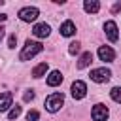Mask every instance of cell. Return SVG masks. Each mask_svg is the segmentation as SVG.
<instances>
[{
    "instance_id": "obj_1",
    "label": "cell",
    "mask_w": 121,
    "mask_h": 121,
    "mask_svg": "<svg viewBox=\"0 0 121 121\" xmlns=\"http://www.w3.org/2000/svg\"><path fill=\"white\" fill-rule=\"evenodd\" d=\"M42 51H43V45H42L40 42H30V40H26V43H25L19 59H21V60H30L32 57H36V55L42 53Z\"/></svg>"
},
{
    "instance_id": "obj_2",
    "label": "cell",
    "mask_w": 121,
    "mask_h": 121,
    "mask_svg": "<svg viewBox=\"0 0 121 121\" xmlns=\"http://www.w3.org/2000/svg\"><path fill=\"white\" fill-rule=\"evenodd\" d=\"M62 104H64L62 93H53V95H49V96L45 98V108H47V112H59Z\"/></svg>"
},
{
    "instance_id": "obj_3",
    "label": "cell",
    "mask_w": 121,
    "mask_h": 121,
    "mask_svg": "<svg viewBox=\"0 0 121 121\" xmlns=\"http://www.w3.org/2000/svg\"><path fill=\"white\" fill-rule=\"evenodd\" d=\"M89 76H91V79L96 81V83H106V81L112 78V72H110L108 68H96V70H93Z\"/></svg>"
},
{
    "instance_id": "obj_4",
    "label": "cell",
    "mask_w": 121,
    "mask_h": 121,
    "mask_svg": "<svg viewBox=\"0 0 121 121\" xmlns=\"http://www.w3.org/2000/svg\"><path fill=\"white\" fill-rule=\"evenodd\" d=\"M40 15V11L36 9V8H23L21 11H19V19L21 21H25V23H30V21H36V17Z\"/></svg>"
},
{
    "instance_id": "obj_5",
    "label": "cell",
    "mask_w": 121,
    "mask_h": 121,
    "mask_svg": "<svg viewBox=\"0 0 121 121\" xmlns=\"http://www.w3.org/2000/svg\"><path fill=\"white\" fill-rule=\"evenodd\" d=\"M87 95V85H85V81H74L72 83V96L76 98V100H79V98H83Z\"/></svg>"
},
{
    "instance_id": "obj_6",
    "label": "cell",
    "mask_w": 121,
    "mask_h": 121,
    "mask_svg": "<svg viewBox=\"0 0 121 121\" xmlns=\"http://www.w3.org/2000/svg\"><path fill=\"white\" fill-rule=\"evenodd\" d=\"M104 32H106V36H108L110 42H117L119 34H117V25L113 21H106L104 23Z\"/></svg>"
},
{
    "instance_id": "obj_7",
    "label": "cell",
    "mask_w": 121,
    "mask_h": 121,
    "mask_svg": "<svg viewBox=\"0 0 121 121\" xmlns=\"http://www.w3.org/2000/svg\"><path fill=\"white\" fill-rule=\"evenodd\" d=\"M91 115H93V121H106V117H108V108L102 106V104H96V106L91 110Z\"/></svg>"
},
{
    "instance_id": "obj_8",
    "label": "cell",
    "mask_w": 121,
    "mask_h": 121,
    "mask_svg": "<svg viewBox=\"0 0 121 121\" xmlns=\"http://www.w3.org/2000/svg\"><path fill=\"white\" fill-rule=\"evenodd\" d=\"M98 57H100V60H104V62H112V60L115 59V51H113L112 47H108V45H100V47H98Z\"/></svg>"
},
{
    "instance_id": "obj_9",
    "label": "cell",
    "mask_w": 121,
    "mask_h": 121,
    "mask_svg": "<svg viewBox=\"0 0 121 121\" xmlns=\"http://www.w3.org/2000/svg\"><path fill=\"white\" fill-rule=\"evenodd\" d=\"M32 32H34V36H38V38H47L49 32H51V28H49V25H45V23H38V25H34Z\"/></svg>"
},
{
    "instance_id": "obj_10",
    "label": "cell",
    "mask_w": 121,
    "mask_h": 121,
    "mask_svg": "<svg viewBox=\"0 0 121 121\" xmlns=\"http://www.w3.org/2000/svg\"><path fill=\"white\" fill-rule=\"evenodd\" d=\"M62 83V74L59 72V70H53L49 76H47V85L49 87H57V85H60Z\"/></svg>"
},
{
    "instance_id": "obj_11",
    "label": "cell",
    "mask_w": 121,
    "mask_h": 121,
    "mask_svg": "<svg viewBox=\"0 0 121 121\" xmlns=\"http://www.w3.org/2000/svg\"><path fill=\"white\" fill-rule=\"evenodd\" d=\"M59 32H60L62 36H72V34H76V25H74L72 21H64V23L60 25V28H59Z\"/></svg>"
},
{
    "instance_id": "obj_12",
    "label": "cell",
    "mask_w": 121,
    "mask_h": 121,
    "mask_svg": "<svg viewBox=\"0 0 121 121\" xmlns=\"http://www.w3.org/2000/svg\"><path fill=\"white\" fill-rule=\"evenodd\" d=\"M11 100H13L11 93H0V112H6L11 106Z\"/></svg>"
},
{
    "instance_id": "obj_13",
    "label": "cell",
    "mask_w": 121,
    "mask_h": 121,
    "mask_svg": "<svg viewBox=\"0 0 121 121\" xmlns=\"http://www.w3.org/2000/svg\"><path fill=\"white\" fill-rule=\"evenodd\" d=\"M91 62H93V53H91V51H85V53L79 57V60H78V68H79V70H81V68H87Z\"/></svg>"
},
{
    "instance_id": "obj_14",
    "label": "cell",
    "mask_w": 121,
    "mask_h": 121,
    "mask_svg": "<svg viewBox=\"0 0 121 121\" xmlns=\"http://www.w3.org/2000/svg\"><path fill=\"white\" fill-rule=\"evenodd\" d=\"M83 9L87 13H96L100 9V2H96V0H85L83 2Z\"/></svg>"
},
{
    "instance_id": "obj_15",
    "label": "cell",
    "mask_w": 121,
    "mask_h": 121,
    "mask_svg": "<svg viewBox=\"0 0 121 121\" xmlns=\"http://www.w3.org/2000/svg\"><path fill=\"white\" fill-rule=\"evenodd\" d=\"M47 68H49V66H47V62H40V64L32 70V78H36V79H38V78H42V76L47 72Z\"/></svg>"
},
{
    "instance_id": "obj_16",
    "label": "cell",
    "mask_w": 121,
    "mask_h": 121,
    "mask_svg": "<svg viewBox=\"0 0 121 121\" xmlns=\"http://www.w3.org/2000/svg\"><path fill=\"white\" fill-rule=\"evenodd\" d=\"M19 115H21V106H17V104H15V106L9 110V113H8V119H9V121H13V119H17Z\"/></svg>"
},
{
    "instance_id": "obj_17",
    "label": "cell",
    "mask_w": 121,
    "mask_h": 121,
    "mask_svg": "<svg viewBox=\"0 0 121 121\" xmlns=\"http://www.w3.org/2000/svg\"><path fill=\"white\" fill-rule=\"evenodd\" d=\"M110 96H112L115 102H119V104H121V87H113V89L110 91Z\"/></svg>"
},
{
    "instance_id": "obj_18",
    "label": "cell",
    "mask_w": 121,
    "mask_h": 121,
    "mask_svg": "<svg viewBox=\"0 0 121 121\" xmlns=\"http://www.w3.org/2000/svg\"><path fill=\"white\" fill-rule=\"evenodd\" d=\"M79 49H81V43L79 42H72L70 47H68V53L70 55H76V53H79Z\"/></svg>"
},
{
    "instance_id": "obj_19",
    "label": "cell",
    "mask_w": 121,
    "mask_h": 121,
    "mask_svg": "<svg viewBox=\"0 0 121 121\" xmlns=\"http://www.w3.org/2000/svg\"><path fill=\"white\" fill-rule=\"evenodd\" d=\"M38 117H40V113H38L36 110H30V112L26 113V121H38Z\"/></svg>"
},
{
    "instance_id": "obj_20",
    "label": "cell",
    "mask_w": 121,
    "mask_h": 121,
    "mask_svg": "<svg viewBox=\"0 0 121 121\" xmlns=\"http://www.w3.org/2000/svg\"><path fill=\"white\" fill-rule=\"evenodd\" d=\"M15 43H17V36H15V34H11V36H9V40H8V47H9V49H13V47H15Z\"/></svg>"
},
{
    "instance_id": "obj_21",
    "label": "cell",
    "mask_w": 121,
    "mask_h": 121,
    "mask_svg": "<svg viewBox=\"0 0 121 121\" xmlns=\"http://www.w3.org/2000/svg\"><path fill=\"white\" fill-rule=\"evenodd\" d=\"M23 98H25V102H30V100H32V98H34V91H32V89H30V91H26V93H25V96H23Z\"/></svg>"
},
{
    "instance_id": "obj_22",
    "label": "cell",
    "mask_w": 121,
    "mask_h": 121,
    "mask_svg": "<svg viewBox=\"0 0 121 121\" xmlns=\"http://www.w3.org/2000/svg\"><path fill=\"white\" fill-rule=\"evenodd\" d=\"M117 11H121V2H117V4L112 8V13H117Z\"/></svg>"
},
{
    "instance_id": "obj_23",
    "label": "cell",
    "mask_w": 121,
    "mask_h": 121,
    "mask_svg": "<svg viewBox=\"0 0 121 121\" xmlns=\"http://www.w3.org/2000/svg\"><path fill=\"white\" fill-rule=\"evenodd\" d=\"M4 34H6V28H2V26H0V42H2V38H4Z\"/></svg>"
},
{
    "instance_id": "obj_24",
    "label": "cell",
    "mask_w": 121,
    "mask_h": 121,
    "mask_svg": "<svg viewBox=\"0 0 121 121\" xmlns=\"http://www.w3.org/2000/svg\"><path fill=\"white\" fill-rule=\"evenodd\" d=\"M6 19H8V15H4V13H0V23H2V21H6Z\"/></svg>"
}]
</instances>
